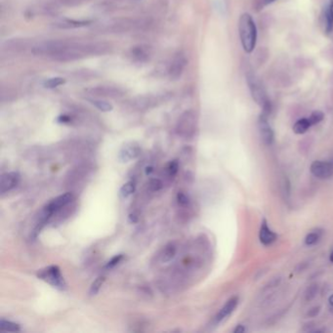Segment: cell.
<instances>
[{
	"mask_svg": "<svg viewBox=\"0 0 333 333\" xmlns=\"http://www.w3.org/2000/svg\"><path fill=\"white\" fill-rule=\"evenodd\" d=\"M109 50L105 43H81L66 40H48L38 43L33 48V53L45 56L58 62H70L85 57L105 54Z\"/></svg>",
	"mask_w": 333,
	"mask_h": 333,
	"instance_id": "6da1fadb",
	"label": "cell"
},
{
	"mask_svg": "<svg viewBox=\"0 0 333 333\" xmlns=\"http://www.w3.org/2000/svg\"><path fill=\"white\" fill-rule=\"evenodd\" d=\"M239 34L244 50L251 53L257 42V28L250 14L245 13L241 16L239 22Z\"/></svg>",
	"mask_w": 333,
	"mask_h": 333,
	"instance_id": "7a4b0ae2",
	"label": "cell"
},
{
	"mask_svg": "<svg viewBox=\"0 0 333 333\" xmlns=\"http://www.w3.org/2000/svg\"><path fill=\"white\" fill-rule=\"evenodd\" d=\"M247 82L249 85V89L252 95V98L255 100L257 104H259L263 107V114L269 115L271 112V104L267 98L266 92L261 84V82L258 80V78L251 73L247 74Z\"/></svg>",
	"mask_w": 333,
	"mask_h": 333,
	"instance_id": "3957f363",
	"label": "cell"
},
{
	"mask_svg": "<svg viewBox=\"0 0 333 333\" xmlns=\"http://www.w3.org/2000/svg\"><path fill=\"white\" fill-rule=\"evenodd\" d=\"M196 125L197 118L194 112H193V110H186L179 118L176 131L181 137H184L186 139L192 138L196 131Z\"/></svg>",
	"mask_w": 333,
	"mask_h": 333,
	"instance_id": "277c9868",
	"label": "cell"
},
{
	"mask_svg": "<svg viewBox=\"0 0 333 333\" xmlns=\"http://www.w3.org/2000/svg\"><path fill=\"white\" fill-rule=\"evenodd\" d=\"M37 277L59 290H65L67 288V283L57 266H50L40 270L37 273Z\"/></svg>",
	"mask_w": 333,
	"mask_h": 333,
	"instance_id": "5b68a950",
	"label": "cell"
},
{
	"mask_svg": "<svg viewBox=\"0 0 333 333\" xmlns=\"http://www.w3.org/2000/svg\"><path fill=\"white\" fill-rule=\"evenodd\" d=\"M187 64H188V60H187L186 55L183 52H178L174 56L168 69V74L170 78L174 80L180 78L186 69Z\"/></svg>",
	"mask_w": 333,
	"mask_h": 333,
	"instance_id": "8992f818",
	"label": "cell"
},
{
	"mask_svg": "<svg viewBox=\"0 0 333 333\" xmlns=\"http://www.w3.org/2000/svg\"><path fill=\"white\" fill-rule=\"evenodd\" d=\"M20 179L21 176L19 172L13 171L4 173L1 176V179H0V193L3 194L16 188L20 182Z\"/></svg>",
	"mask_w": 333,
	"mask_h": 333,
	"instance_id": "52a82bcc",
	"label": "cell"
},
{
	"mask_svg": "<svg viewBox=\"0 0 333 333\" xmlns=\"http://www.w3.org/2000/svg\"><path fill=\"white\" fill-rule=\"evenodd\" d=\"M88 92L91 93L93 96L97 97H107V98H117L121 97L123 94V90L117 86H107V85H102V86H96L88 90Z\"/></svg>",
	"mask_w": 333,
	"mask_h": 333,
	"instance_id": "ba28073f",
	"label": "cell"
},
{
	"mask_svg": "<svg viewBox=\"0 0 333 333\" xmlns=\"http://www.w3.org/2000/svg\"><path fill=\"white\" fill-rule=\"evenodd\" d=\"M140 153H141V149L138 144L128 143L121 149L119 153V159L121 162L126 163L138 158Z\"/></svg>",
	"mask_w": 333,
	"mask_h": 333,
	"instance_id": "9c48e42d",
	"label": "cell"
},
{
	"mask_svg": "<svg viewBox=\"0 0 333 333\" xmlns=\"http://www.w3.org/2000/svg\"><path fill=\"white\" fill-rule=\"evenodd\" d=\"M311 172L317 178H329L333 175V162L314 161L311 165Z\"/></svg>",
	"mask_w": 333,
	"mask_h": 333,
	"instance_id": "30bf717a",
	"label": "cell"
},
{
	"mask_svg": "<svg viewBox=\"0 0 333 333\" xmlns=\"http://www.w3.org/2000/svg\"><path fill=\"white\" fill-rule=\"evenodd\" d=\"M130 56L134 62L146 63L151 57L150 47H148L146 45L134 46V47H132V49L130 51Z\"/></svg>",
	"mask_w": 333,
	"mask_h": 333,
	"instance_id": "8fae6325",
	"label": "cell"
},
{
	"mask_svg": "<svg viewBox=\"0 0 333 333\" xmlns=\"http://www.w3.org/2000/svg\"><path fill=\"white\" fill-rule=\"evenodd\" d=\"M239 303V298L238 297H233L227 301V303L224 305V307L220 310V312L216 315L214 320L216 323L220 322L221 320H223L226 318L230 314L233 313V311L236 309L237 305Z\"/></svg>",
	"mask_w": 333,
	"mask_h": 333,
	"instance_id": "7c38bea8",
	"label": "cell"
},
{
	"mask_svg": "<svg viewBox=\"0 0 333 333\" xmlns=\"http://www.w3.org/2000/svg\"><path fill=\"white\" fill-rule=\"evenodd\" d=\"M260 132H261V137L266 145H272L274 141V132L272 128L269 126L268 122H267V115H262L260 119Z\"/></svg>",
	"mask_w": 333,
	"mask_h": 333,
	"instance_id": "4fadbf2b",
	"label": "cell"
},
{
	"mask_svg": "<svg viewBox=\"0 0 333 333\" xmlns=\"http://www.w3.org/2000/svg\"><path fill=\"white\" fill-rule=\"evenodd\" d=\"M92 22L91 21H77V20H70V19H64L61 21H58L54 24V26L58 29H64V30H69V29H77V28H82L85 26L90 25Z\"/></svg>",
	"mask_w": 333,
	"mask_h": 333,
	"instance_id": "5bb4252c",
	"label": "cell"
},
{
	"mask_svg": "<svg viewBox=\"0 0 333 333\" xmlns=\"http://www.w3.org/2000/svg\"><path fill=\"white\" fill-rule=\"evenodd\" d=\"M259 238H260L261 243L265 245H269L277 240V235L268 227L267 222L265 220L263 221L261 229H260Z\"/></svg>",
	"mask_w": 333,
	"mask_h": 333,
	"instance_id": "9a60e30c",
	"label": "cell"
},
{
	"mask_svg": "<svg viewBox=\"0 0 333 333\" xmlns=\"http://www.w3.org/2000/svg\"><path fill=\"white\" fill-rule=\"evenodd\" d=\"M176 253H177L176 245L174 244H172V243L168 244L161 250V252L159 254V260L163 264L168 263V262H170L175 257Z\"/></svg>",
	"mask_w": 333,
	"mask_h": 333,
	"instance_id": "2e32d148",
	"label": "cell"
},
{
	"mask_svg": "<svg viewBox=\"0 0 333 333\" xmlns=\"http://www.w3.org/2000/svg\"><path fill=\"white\" fill-rule=\"evenodd\" d=\"M325 30L327 34L333 31V0H329L328 7L325 11Z\"/></svg>",
	"mask_w": 333,
	"mask_h": 333,
	"instance_id": "e0dca14e",
	"label": "cell"
},
{
	"mask_svg": "<svg viewBox=\"0 0 333 333\" xmlns=\"http://www.w3.org/2000/svg\"><path fill=\"white\" fill-rule=\"evenodd\" d=\"M311 126H312V124H311V123H310L309 118H308V119H302V120H299L298 122L295 123V124H294V126H293V131H294L296 134H303V133H305Z\"/></svg>",
	"mask_w": 333,
	"mask_h": 333,
	"instance_id": "ac0fdd59",
	"label": "cell"
},
{
	"mask_svg": "<svg viewBox=\"0 0 333 333\" xmlns=\"http://www.w3.org/2000/svg\"><path fill=\"white\" fill-rule=\"evenodd\" d=\"M0 329L3 330V331H20L21 330V326L20 324L10 321V320H6V319H1L0 320Z\"/></svg>",
	"mask_w": 333,
	"mask_h": 333,
	"instance_id": "d6986e66",
	"label": "cell"
},
{
	"mask_svg": "<svg viewBox=\"0 0 333 333\" xmlns=\"http://www.w3.org/2000/svg\"><path fill=\"white\" fill-rule=\"evenodd\" d=\"M89 102L95 105L98 109H100L101 112H110V110L113 109V105H110L108 102L106 101H103V100H89Z\"/></svg>",
	"mask_w": 333,
	"mask_h": 333,
	"instance_id": "ffe728a7",
	"label": "cell"
},
{
	"mask_svg": "<svg viewBox=\"0 0 333 333\" xmlns=\"http://www.w3.org/2000/svg\"><path fill=\"white\" fill-rule=\"evenodd\" d=\"M105 280V277H102V276H101V277H98V278L92 282V284H91V286H90V289H89V294H90L91 296L96 295V294L100 291V289H101V287L103 286Z\"/></svg>",
	"mask_w": 333,
	"mask_h": 333,
	"instance_id": "44dd1931",
	"label": "cell"
},
{
	"mask_svg": "<svg viewBox=\"0 0 333 333\" xmlns=\"http://www.w3.org/2000/svg\"><path fill=\"white\" fill-rule=\"evenodd\" d=\"M135 192V183L133 181H129L125 183L121 189V195L124 198L130 196Z\"/></svg>",
	"mask_w": 333,
	"mask_h": 333,
	"instance_id": "7402d4cb",
	"label": "cell"
},
{
	"mask_svg": "<svg viewBox=\"0 0 333 333\" xmlns=\"http://www.w3.org/2000/svg\"><path fill=\"white\" fill-rule=\"evenodd\" d=\"M66 83V79L63 78V77H59V76H56V77H52V78H49L45 81L44 83V86L46 88H49V89H53V88H56L58 86H61L63 84Z\"/></svg>",
	"mask_w": 333,
	"mask_h": 333,
	"instance_id": "603a6c76",
	"label": "cell"
},
{
	"mask_svg": "<svg viewBox=\"0 0 333 333\" xmlns=\"http://www.w3.org/2000/svg\"><path fill=\"white\" fill-rule=\"evenodd\" d=\"M178 169H179V162L177 159L171 160L167 166H166V174L168 177L170 178H174L176 176V174L178 173Z\"/></svg>",
	"mask_w": 333,
	"mask_h": 333,
	"instance_id": "cb8c5ba5",
	"label": "cell"
},
{
	"mask_svg": "<svg viewBox=\"0 0 333 333\" xmlns=\"http://www.w3.org/2000/svg\"><path fill=\"white\" fill-rule=\"evenodd\" d=\"M317 290H318L317 284H315V283L311 284L305 291V300L311 301L312 299H314L317 293Z\"/></svg>",
	"mask_w": 333,
	"mask_h": 333,
	"instance_id": "d4e9b609",
	"label": "cell"
},
{
	"mask_svg": "<svg viewBox=\"0 0 333 333\" xmlns=\"http://www.w3.org/2000/svg\"><path fill=\"white\" fill-rule=\"evenodd\" d=\"M323 118H324V116H323V114H322L321 112H319V110H315V112H314V113L310 116L309 120H310L311 124H312V125H315V124L319 123L323 120Z\"/></svg>",
	"mask_w": 333,
	"mask_h": 333,
	"instance_id": "484cf974",
	"label": "cell"
},
{
	"mask_svg": "<svg viewBox=\"0 0 333 333\" xmlns=\"http://www.w3.org/2000/svg\"><path fill=\"white\" fill-rule=\"evenodd\" d=\"M123 258V254H119V255H116L115 257H113L112 259H110L106 265H105V269H113L114 267H116Z\"/></svg>",
	"mask_w": 333,
	"mask_h": 333,
	"instance_id": "4316f807",
	"label": "cell"
},
{
	"mask_svg": "<svg viewBox=\"0 0 333 333\" xmlns=\"http://www.w3.org/2000/svg\"><path fill=\"white\" fill-rule=\"evenodd\" d=\"M162 186L163 184L159 179H152L149 184V188L152 192H158L159 190H161Z\"/></svg>",
	"mask_w": 333,
	"mask_h": 333,
	"instance_id": "83f0119b",
	"label": "cell"
},
{
	"mask_svg": "<svg viewBox=\"0 0 333 333\" xmlns=\"http://www.w3.org/2000/svg\"><path fill=\"white\" fill-rule=\"evenodd\" d=\"M318 239H319L318 233H311V234H309V235L306 237L305 243H306V245H315V244L317 243Z\"/></svg>",
	"mask_w": 333,
	"mask_h": 333,
	"instance_id": "f1b7e54d",
	"label": "cell"
},
{
	"mask_svg": "<svg viewBox=\"0 0 333 333\" xmlns=\"http://www.w3.org/2000/svg\"><path fill=\"white\" fill-rule=\"evenodd\" d=\"M177 201L179 203V205L181 206H187L190 202V199L189 197L187 196V194H185L184 193L182 192H179L178 194H177Z\"/></svg>",
	"mask_w": 333,
	"mask_h": 333,
	"instance_id": "f546056e",
	"label": "cell"
},
{
	"mask_svg": "<svg viewBox=\"0 0 333 333\" xmlns=\"http://www.w3.org/2000/svg\"><path fill=\"white\" fill-rule=\"evenodd\" d=\"M280 281H281V278H280V277H276V278L272 279V280L267 283L265 289H269V288H272V287H276V286H278V285L280 283Z\"/></svg>",
	"mask_w": 333,
	"mask_h": 333,
	"instance_id": "4dcf8cb0",
	"label": "cell"
},
{
	"mask_svg": "<svg viewBox=\"0 0 333 333\" xmlns=\"http://www.w3.org/2000/svg\"><path fill=\"white\" fill-rule=\"evenodd\" d=\"M320 312V307H314L312 309H310L307 313V316L309 317H315Z\"/></svg>",
	"mask_w": 333,
	"mask_h": 333,
	"instance_id": "1f68e13d",
	"label": "cell"
},
{
	"mask_svg": "<svg viewBox=\"0 0 333 333\" xmlns=\"http://www.w3.org/2000/svg\"><path fill=\"white\" fill-rule=\"evenodd\" d=\"M245 330H246L245 327L244 325L240 324V325H238V326L234 329V332H235V333H244Z\"/></svg>",
	"mask_w": 333,
	"mask_h": 333,
	"instance_id": "d6a6232c",
	"label": "cell"
},
{
	"mask_svg": "<svg viewBox=\"0 0 333 333\" xmlns=\"http://www.w3.org/2000/svg\"><path fill=\"white\" fill-rule=\"evenodd\" d=\"M308 266V264L307 263H301V264H299L298 265V267L296 268V271L297 272H300V271H303V270H305V268Z\"/></svg>",
	"mask_w": 333,
	"mask_h": 333,
	"instance_id": "836d02e7",
	"label": "cell"
},
{
	"mask_svg": "<svg viewBox=\"0 0 333 333\" xmlns=\"http://www.w3.org/2000/svg\"><path fill=\"white\" fill-rule=\"evenodd\" d=\"M138 221V218L135 214H130L129 215V222H131V223H136V222Z\"/></svg>",
	"mask_w": 333,
	"mask_h": 333,
	"instance_id": "e575fe53",
	"label": "cell"
},
{
	"mask_svg": "<svg viewBox=\"0 0 333 333\" xmlns=\"http://www.w3.org/2000/svg\"><path fill=\"white\" fill-rule=\"evenodd\" d=\"M153 172H154V167L153 166H148L146 168V174L147 175H151Z\"/></svg>",
	"mask_w": 333,
	"mask_h": 333,
	"instance_id": "d590c367",
	"label": "cell"
},
{
	"mask_svg": "<svg viewBox=\"0 0 333 333\" xmlns=\"http://www.w3.org/2000/svg\"><path fill=\"white\" fill-rule=\"evenodd\" d=\"M266 1V4H270V3H273L274 1H276V0H265Z\"/></svg>",
	"mask_w": 333,
	"mask_h": 333,
	"instance_id": "8d00e7d4",
	"label": "cell"
},
{
	"mask_svg": "<svg viewBox=\"0 0 333 333\" xmlns=\"http://www.w3.org/2000/svg\"><path fill=\"white\" fill-rule=\"evenodd\" d=\"M329 303H330V304L333 306V295L329 297Z\"/></svg>",
	"mask_w": 333,
	"mask_h": 333,
	"instance_id": "74e56055",
	"label": "cell"
},
{
	"mask_svg": "<svg viewBox=\"0 0 333 333\" xmlns=\"http://www.w3.org/2000/svg\"><path fill=\"white\" fill-rule=\"evenodd\" d=\"M330 261L331 262H333V252L331 253V255H330Z\"/></svg>",
	"mask_w": 333,
	"mask_h": 333,
	"instance_id": "f35d334b",
	"label": "cell"
}]
</instances>
